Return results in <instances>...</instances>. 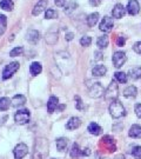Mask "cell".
Instances as JSON below:
<instances>
[{
  "instance_id": "5bb4252c",
  "label": "cell",
  "mask_w": 141,
  "mask_h": 159,
  "mask_svg": "<svg viewBox=\"0 0 141 159\" xmlns=\"http://www.w3.org/2000/svg\"><path fill=\"white\" fill-rule=\"evenodd\" d=\"M39 38H40V34L37 30H29L27 32V40L31 44H33V45L37 44L39 41Z\"/></svg>"
},
{
  "instance_id": "603a6c76",
  "label": "cell",
  "mask_w": 141,
  "mask_h": 159,
  "mask_svg": "<svg viewBox=\"0 0 141 159\" xmlns=\"http://www.w3.org/2000/svg\"><path fill=\"white\" fill-rule=\"evenodd\" d=\"M67 144H68V140L66 138H59V139H56V148L60 152L65 151V148H67Z\"/></svg>"
},
{
  "instance_id": "9a60e30c",
  "label": "cell",
  "mask_w": 141,
  "mask_h": 159,
  "mask_svg": "<svg viewBox=\"0 0 141 159\" xmlns=\"http://www.w3.org/2000/svg\"><path fill=\"white\" fill-rule=\"evenodd\" d=\"M26 102V98L23 94H17V96L13 97L12 99V105L14 107H19V106H23L24 104Z\"/></svg>"
},
{
  "instance_id": "f35d334b",
  "label": "cell",
  "mask_w": 141,
  "mask_h": 159,
  "mask_svg": "<svg viewBox=\"0 0 141 159\" xmlns=\"http://www.w3.org/2000/svg\"><path fill=\"white\" fill-rule=\"evenodd\" d=\"M102 142L108 143V144H111V145H114V139H113L112 137H109V136L104 137V138H102Z\"/></svg>"
},
{
  "instance_id": "4dcf8cb0",
  "label": "cell",
  "mask_w": 141,
  "mask_h": 159,
  "mask_svg": "<svg viewBox=\"0 0 141 159\" xmlns=\"http://www.w3.org/2000/svg\"><path fill=\"white\" fill-rule=\"evenodd\" d=\"M24 52V47L19 46V47H15L13 48L11 52H10V57H18V56H21Z\"/></svg>"
},
{
  "instance_id": "f1b7e54d",
  "label": "cell",
  "mask_w": 141,
  "mask_h": 159,
  "mask_svg": "<svg viewBox=\"0 0 141 159\" xmlns=\"http://www.w3.org/2000/svg\"><path fill=\"white\" fill-rule=\"evenodd\" d=\"M6 25H7V19H6L4 14H0V35H2L5 33Z\"/></svg>"
},
{
  "instance_id": "e575fe53",
  "label": "cell",
  "mask_w": 141,
  "mask_h": 159,
  "mask_svg": "<svg viewBox=\"0 0 141 159\" xmlns=\"http://www.w3.org/2000/svg\"><path fill=\"white\" fill-rule=\"evenodd\" d=\"M132 156L135 159H141V146H135L132 150Z\"/></svg>"
},
{
  "instance_id": "52a82bcc",
  "label": "cell",
  "mask_w": 141,
  "mask_h": 159,
  "mask_svg": "<svg viewBox=\"0 0 141 159\" xmlns=\"http://www.w3.org/2000/svg\"><path fill=\"white\" fill-rule=\"evenodd\" d=\"M28 153V148L26 144L24 143H20L18 144L17 146L13 150V154H14V158L15 159H23L26 154Z\"/></svg>"
},
{
  "instance_id": "d6a6232c",
  "label": "cell",
  "mask_w": 141,
  "mask_h": 159,
  "mask_svg": "<svg viewBox=\"0 0 141 159\" xmlns=\"http://www.w3.org/2000/svg\"><path fill=\"white\" fill-rule=\"evenodd\" d=\"M80 44H81V46L87 47V46H90V44H92V38L88 37V35H85V37H82V38L80 39Z\"/></svg>"
},
{
  "instance_id": "d590c367",
  "label": "cell",
  "mask_w": 141,
  "mask_h": 159,
  "mask_svg": "<svg viewBox=\"0 0 141 159\" xmlns=\"http://www.w3.org/2000/svg\"><path fill=\"white\" fill-rule=\"evenodd\" d=\"M133 50H134V52H135V53H138V54H140V56H141V41H138V43H135V44H134V46H133Z\"/></svg>"
},
{
  "instance_id": "f546056e",
  "label": "cell",
  "mask_w": 141,
  "mask_h": 159,
  "mask_svg": "<svg viewBox=\"0 0 141 159\" xmlns=\"http://www.w3.org/2000/svg\"><path fill=\"white\" fill-rule=\"evenodd\" d=\"M114 75H115V79L118 80L119 83H122V84H125V83L127 81V74L124 73V72H117Z\"/></svg>"
},
{
  "instance_id": "d6986e66",
  "label": "cell",
  "mask_w": 141,
  "mask_h": 159,
  "mask_svg": "<svg viewBox=\"0 0 141 159\" xmlns=\"http://www.w3.org/2000/svg\"><path fill=\"white\" fill-rule=\"evenodd\" d=\"M88 132H90V134H94V136H98V134H100L101 133V126H99L96 123H90V125H88Z\"/></svg>"
},
{
  "instance_id": "8fae6325",
  "label": "cell",
  "mask_w": 141,
  "mask_h": 159,
  "mask_svg": "<svg viewBox=\"0 0 141 159\" xmlns=\"http://www.w3.org/2000/svg\"><path fill=\"white\" fill-rule=\"evenodd\" d=\"M125 13H126V8L124 7L122 4H117V5L114 6V8H113L112 11V16L114 18H122L125 16Z\"/></svg>"
},
{
  "instance_id": "7dc6e473",
  "label": "cell",
  "mask_w": 141,
  "mask_h": 159,
  "mask_svg": "<svg viewBox=\"0 0 141 159\" xmlns=\"http://www.w3.org/2000/svg\"><path fill=\"white\" fill-rule=\"evenodd\" d=\"M52 159H55V158H52Z\"/></svg>"
},
{
  "instance_id": "30bf717a",
  "label": "cell",
  "mask_w": 141,
  "mask_h": 159,
  "mask_svg": "<svg viewBox=\"0 0 141 159\" xmlns=\"http://www.w3.org/2000/svg\"><path fill=\"white\" fill-rule=\"evenodd\" d=\"M140 11V5L136 0H130L128 5H127V12L130 13V16H135Z\"/></svg>"
},
{
  "instance_id": "7bdbcfd3",
  "label": "cell",
  "mask_w": 141,
  "mask_h": 159,
  "mask_svg": "<svg viewBox=\"0 0 141 159\" xmlns=\"http://www.w3.org/2000/svg\"><path fill=\"white\" fill-rule=\"evenodd\" d=\"M73 38H74V34L71 33V32H69V33H66V35H65V39L67 40V41H71Z\"/></svg>"
},
{
  "instance_id": "d4e9b609",
  "label": "cell",
  "mask_w": 141,
  "mask_h": 159,
  "mask_svg": "<svg viewBox=\"0 0 141 159\" xmlns=\"http://www.w3.org/2000/svg\"><path fill=\"white\" fill-rule=\"evenodd\" d=\"M11 100L8 98H0V111H7L11 106Z\"/></svg>"
},
{
  "instance_id": "e0dca14e",
  "label": "cell",
  "mask_w": 141,
  "mask_h": 159,
  "mask_svg": "<svg viewBox=\"0 0 141 159\" xmlns=\"http://www.w3.org/2000/svg\"><path fill=\"white\" fill-rule=\"evenodd\" d=\"M128 134H130V137L135 138V139L141 138V126L140 125H132V127L130 129Z\"/></svg>"
},
{
  "instance_id": "ab89813d",
  "label": "cell",
  "mask_w": 141,
  "mask_h": 159,
  "mask_svg": "<svg viewBox=\"0 0 141 159\" xmlns=\"http://www.w3.org/2000/svg\"><path fill=\"white\" fill-rule=\"evenodd\" d=\"M125 43H126V39H125V37H119L118 40H117V45L118 46H124L125 45Z\"/></svg>"
},
{
  "instance_id": "4fadbf2b",
  "label": "cell",
  "mask_w": 141,
  "mask_h": 159,
  "mask_svg": "<svg viewBox=\"0 0 141 159\" xmlns=\"http://www.w3.org/2000/svg\"><path fill=\"white\" fill-rule=\"evenodd\" d=\"M80 125H81V119L78 118V117H72V118L67 121L66 129H67V130H75V129H78Z\"/></svg>"
},
{
  "instance_id": "6da1fadb",
  "label": "cell",
  "mask_w": 141,
  "mask_h": 159,
  "mask_svg": "<svg viewBox=\"0 0 141 159\" xmlns=\"http://www.w3.org/2000/svg\"><path fill=\"white\" fill-rule=\"evenodd\" d=\"M48 154V142L45 138H38L33 151V159H46Z\"/></svg>"
},
{
  "instance_id": "2e32d148",
  "label": "cell",
  "mask_w": 141,
  "mask_h": 159,
  "mask_svg": "<svg viewBox=\"0 0 141 159\" xmlns=\"http://www.w3.org/2000/svg\"><path fill=\"white\" fill-rule=\"evenodd\" d=\"M58 104H59V99H58L56 97L52 96L51 98H50L48 102H47V110H48L50 113H53V112H54V110L56 108Z\"/></svg>"
},
{
  "instance_id": "7402d4cb",
  "label": "cell",
  "mask_w": 141,
  "mask_h": 159,
  "mask_svg": "<svg viewBox=\"0 0 141 159\" xmlns=\"http://www.w3.org/2000/svg\"><path fill=\"white\" fill-rule=\"evenodd\" d=\"M136 93H138L136 87L134 85H130L124 91V96L126 97V98H134V97L136 96Z\"/></svg>"
},
{
  "instance_id": "4316f807",
  "label": "cell",
  "mask_w": 141,
  "mask_h": 159,
  "mask_svg": "<svg viewBox=\"0 0 141 159\" xmlns=\"http://www.w3.org/2000/svg\"><path fill=\"white\" fill-rule=\"evenodd\" d=\"M96 45L99 46L100 48H105L108 46V37L107 35H101L99 37L98 40H96Z\"/></svg>"
},
{
  "instance_id": "ac0fdd59",
  "label": "cell",
  "mask_w": 141,
  "mask_h": 159,
  "mask_svg": "<svg viewBox=\"0 0 141 159\" xmlns=\"http://www.w3.org/2000/svg\"><path fill=\"white\" fill-rule=\"evenodd\" d=\"M106 72H107V68L104 65H96L95 67L92 70V73L94 77H102L106 74Z\"/></svg>"
},
{
  "instance_id": "836d02e7",
  "label": "cell",
  "mask_w": 141,
  "mask_h": 159,
  "mask_svg": "<svg viewBox=\"0 0 141 159\" xmlns=\"http://www.w3.org/2000/svg\"><path fill=\"white\" fill-rule=\"evenodd\" d=\"M46 19H54V18H58V12L55 10H47L45 14Z\"/></svg>"
},
{
  "instance_id": "7c38bea8",
  "label": "cell",
  "mask_w": 141,
  "mask_h": 159,
  "mask_svg": "<svg viewBox=\"0 0 141 159\" xmlns=\"http://www.w3.org/2000/svg\"><path fill=\"white\" fill-rule=\"evenodd\" d=\"M47 5H48V0H39L38 1V4L34 6L33 8V16H39L41 12L45 10L46 7H47Z\"/></svg>"
},
{
  "instance_id": "1f68e13d",
  "label": "cell",
  "mask_w": 141,
  "mask_h": 159,
  "mask_svg": "<svg viewBox=\"0 0 141 159\" xmlns=\"http://www.w3.org/2000/svg\"><path fill=\"white\" fill-rule=\"evenodd\" d=\"M77 7H78V4H77V2H74V1H72V2H69V5L66 6V8H65V13H66V14H71V13H72Z\"/></svg>"
},
{
  "instance_id": "ffe728a7",
  "label": "cell",
  "mask_w": 141,
  "mask_h": 159,
  "mask_svg": "<svg viewBox=\"0 0 141 159\" xmlns=\"http://www.w3.org/2000/svg\"><path fill=\"white\" fill-rule=\"evenodd\" d=\"M41 71H42V67H41V64L40 63H32L31 64V66H29V72L32 75H38V74L41 73Z\"/></svg>"
},
{
  "instance_id": "bcb514c9",
  "label": "cell",
  "mask_w": 141,
  "mask_h": 159,
  "mask_svg": "<svg viewBox=\"0 0 141 159\" xmlns=\"http://www.w3.org/2000/svg\"><path fill=\"white\" fill-rule=\"evenodd\" d=\"M114 159H125V156H122V154H118Z\"/></svg>"
},
{
  "instance_id": "8992f818",
  "label": "cell",
  "mask_w": 141,
  "mask_h": 159,
  "mask_svg": "<svg viewBox=\"0 0 141 159\" xmlns=\"http://www.w3.org/2000/svg\"><path fill=\"white\" fill-rule=\"evenodd\" d=\"M113 65L117 68H120L127 60V57H126V53L122 51H117L114 54H113Z\"/></svg>"
},
{
  "instance_id": "5b68a950",
  "label": "cell",
  "mask_w": 141,
  "mask_h": 159,
  "mask_svg": "<svg viewBox=\"0 0 141 159\" xmlns=\"http://www.w3.org/2000/svg\"><path fill=\"white\" fill-rule=\"evenodd\" d=\"M18 70H19V63H18V61L10 63L5 68H4V72H2V79L4 80L10 79L12 75L17 72Z\"/></svg>"
},
{
  "instance_id": "7a4b0ae2",
  "label": "cell",
  "mask_w": 141,
  "mask_h": 159,
  "mask_svg": "<svg viewBox=\"0 0 141 159\" xmlns=\"http://www.w3.org/2000/svg\"><path fill=\"white\" fill-rule=\"evenodd\" d=\"M109 113H111L113 118L119 119V118L124 117L125 114H126V111H125V107L122 106L121 102H119V100H114L109 105Z\"/></svg>"
},
{
  "instance_id": "60d3db41",
  "label": "cell",
  "mask_w": 141,
  "mask_h": 159,
  "mask_svg": "<svg viewBox=\"0 0 141 159\" xmlns=\"http://www.w3.org/2000/svg\"><path fill=\"white\" fill-rule=\"evenodd\" d=\"M54 2H55V5L58 6V7H62V6L65 5L66 0H54Z\"/></svg>"
},
{
  "instance_id": "277c9868",
  "label": "cell",
  "mask_w": 141,
  "mask_h": 159,
  "mask_svg": "<svg viewBox=\"0 0 141 159\" xmlns=\"http://www.w3.org/2000/svg\"><path fill=\"white\" fill-rule=\"evenodd\" d=\"M29 117H31L29 111L26 110V108H23V110L17 111V113L14 114V120L19 125H25L29 121Z\"/></svg>"
},
{
  "instance_id": "3957f363",
  "label": "cell",
  "mask_w": 141,
  "mask_h": 159,
  "mask_svg": "<svg viewBox=\"0 0 141 159\" xmlns=\"http://www.w3.org/2000/svg\"><path fill=\"white\" fill-rule=\"evenodd\" d=\"M118 93H119V87H118V84L113 80L112 83L108 85L107 90L105 91V99L108 100V102H114V100H117V98H118Z\"/></svg>"
},
{
  "instance_id": "8d00e7d4",
  "label": "cell",
  "mask_w": 141,
  "mask_h": 159,
  "mask_svg": "<svg viewBox=\"0 0 141 159\" xmlns=\"http://www.w3.org/2000/svg\"><path fill=\"white\" fill-rule=\"evenodd\" d=\"M75 102H77V105H75V107L78 108V110H84V105H82V102H81V99H80V97H75Z\"/></svg>"
},
{
  "instance_id": "ee69618b",
  "label": "cell",
  "mask_w": 141,
  "mask_h": 159,
  "mask_svg": "<svg viewBox=\"0 0 141 159\" xmlns=\"http://www.w3.org/2000/svg\"><path fill=\"white\" fill-rule=\"evenodd\" d=\"M81 154H82V156H90V150L88 148H84V150L81 151Z\"/></svg>"
},
{
  "instance_id": "484cf974",
  "label": "cell",
  "mask_w": 141,
  "mask_h": 159,
  "mask_svg": "<svg viewBox=\"0 0 141 159\" xmlns=\"http://www.w3.org/2000/svg\"><path fill=\"white\" fill-rule=\"evenodd\" d=\"M0 7H1L2 10H5V11H12L13 7H14V4H13L12 0H1Z\"/></svg>"
},
{
  "instance_id": "ba28073f",
  "label": "cell",
  "mask_w": 141,
  "mask_h": 159,
  "mask_svg": "<svg viewBox=\"0 0 141 159\" xmlns=\"http://www.w3.org/2000/svg\"><path fill=\"white\" fill-rule=\"evenodd\" d=\"M105 93L101 83H94L90 89V97L92 98H99Z\"/></svg>"
},
{
  "instance_id": "83f0119b",
  "label": "cell",
  "mask_w": 141,
  "mask_h": 159,
  "mask_svg": "<svg viewBox=\"0 0 141 159\" xmlns=\"http://www.w3.org/2000/svg\"><path fill=\"white\" fill-rule=\"evenodd\" d=\"M69 154H71V157H72V158H77V157H79L80 154H81V151H80V148H79V145H78L77 143H74L73 145H72V148H71V152H69Z\"/></svg>"
},
{
  "instance_id": "b9f144b4",
  "label": "cell",
  "mask_w": 141,
  "mask_h": 159,
  "mask_svg": "<svg viewBox=\"0 0 141 159\" xmlns=\"http://www.w3.org/2000/svg\"><path fill=\"white\" fill-rule=\"evenodd\" d=\"M102 0H90V4L92 6H99L101 4Z\"/></svg>"
},
{
  "instance_id": "f6af8a7d",
  "label": "cell",
  "mask_w": 141,
  "mask_h": 159,
  "mask_svg": "<svg viewBox=\"0 0 141 159\" xmlns=\"http://www.w3.org/2000/svg\"><path fill=\"white\" fill-rule=\"evenodd\" d=\"M94 54H95V57H94L95 60H100V59H102V54L100 53V52H95Z\"/></svg>"
},
{
  "instance_id": "9c48e42d",
  "label": "cell",
  "mask_w": 141,
  "mask_h": 159,
  "mask_svg": "<svg viewBox=\"0 0 141 159\" xmlns=\"http://www.w3.org/2000/svg\"><path fill=\"white\" fill-rule=\"evenodd\" d=\"M114 26L113 24V19L109 17H104L101 24H100V30L104 31V32H111Z\"/></svg>"
},
{
  "instance_id": "cb8c5ba5",
  "label": "cell",
  "mask_w": 141,
  "mask_h": 159,
  "mask_svg": "<svg viewBox=\"0 0 141 159\" xmlns=\"http://www.w3.org/2000/svg\"><path fill=\"white\" fill-rule=\"evenodd\" d=\"M98 20H99V13H92L88 16L87 18V25L90 26V27H93L96 23H98Z\"/></svg>"
},
{
  "instance_id": "74e56055",
  "label": "cell",
  "mask_w": 141,
  "mask_h": 159,
  "mask_svg": "<svg viewBox=\"0 0 141 159\" xmlns=\"http://www.w3.org/2000/svg\"><path fill=\"white\" fill-rule=\"evenodd\" d=\"M135 114L138 118H141V104H135V107H134Z\"/></svg>"
},
{
  "instance_id": "44dd1931",
  "label": "cell",
  "mask_w": 141,
  "mask_h": 159,
  "mask_svg": "<svg viewBox=\"0 0 141 159\" xmlns=\"http://www.w3.org/2000/svg\"><path fill=\"white\" fill-rule=\"evenodd\" d=\"M128 75H130V79H133V80L140 79V78H141V67L130 68V72H128Z\"/></svg>"
}]
</instances>
